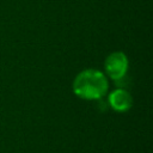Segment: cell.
<instances>
[{
  "label": "cell",
  "mask_w": 153,
  "mask_h": 153,
  "mask_svg": "<svg viewBox=\"0 0 153 153\" xmlns=\"http://www.w3.org/2000/svg\"><path fill=\"white\" fill-rule=\"evenodd\" d=\"M105 69H106L108 75L112 80H115L120 85H123V79L128 69L127 56L121 51L110 54L108 59L105 60Z\"/></svg>",
  "instance_id": "cell-2"
},
{
  "label": "cell",
  "mask_w": 153,
  "mask_h": 153,
  "mask_svg": "<svg viewBox=\"0 0 153 153\" xmlns=\"http://www.w3.org/2000/svg\"><path fill=\"white\" fill-rule=\"evenodd\" d=\"M108 90V81L104 74L97 69H85L73 81L74 93L84 99H99Z\"/></svg>",
  "instance_id": "cell-1"
},
{
  "label": "cell",
  "mask_w": 153,
  "mask_h": 153,
  "mask_svg": "<svg viewBox=\"0 0 153 153\" xmlns=\"http://www.w3.org/2000/svg\"><path fill=\"white\" fill-rule=\"evenodd\" d=\"M109 104L114 110L123 112L130 109L133 104V98L127 90L117 88L109 96Z\"/></svg>",
  "instance_id": "cell-3"
}]
</instances>
